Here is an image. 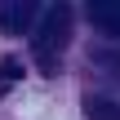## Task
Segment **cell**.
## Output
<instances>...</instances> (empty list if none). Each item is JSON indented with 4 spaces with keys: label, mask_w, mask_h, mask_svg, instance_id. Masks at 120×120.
Here are the masks:
<instances>
[{
    "label": "cell",
    "mask_w": 120,
    "mask_h": 120,
    "mask_svg": "<svg viewBox=\"0 0 120 120\" xmlns=\"http://www.w3.org/2000/svg\"><path fill=\"white\" fill-rule=\"evenodd\" d=\"M67 40H71V9H67V4H49V9L40 13L36 36H31V53H36V62H40V71H53V67H58Z\"/></svg>",
    "instance_id": "1"
},
{
    "label": "cell",
    "mask_w": 120,
    "mask_h": 120,
    "mask_svg": "<svg viewBox=\"0 0 120 120\" xmlns=\"http://www.w3.org/2000/svg\"><path fill=\"white\" fill-rule=\"evenodd\" d=\"M40 13H45V9H36L31 0H4V4H0V27H4V31H18V36H22V31H27L31 22L40 27Z\"/></svg>",
    "instance_id": "2"
},
{
    "label": "cell",
    "mask_w": 120,
    "mask_h": 120,
    "mask_svg": "<svg viewBox=\"0 0 120 120\" xmlns=\"http://www.w3.org/2000/svg\"><path fill=\"white\" fill-rule=\"evenodd\" d=\"M89 18H94V27H102L107 36H116V40H120V0H102V4H89Z\"/></svg>",
    "instance_id": "3"
},
{
    "label": "cell",
    "mask_w": 120,
    "mask_h": 120,
    "mask_svg": "<svg viewBox=\"0 0 120 120\" xmlns=\"http://www.w3.org/2000/svg\"><path fill=\"white\" fill-rule=\"evenodd\" d=\"M85 116L89 120H120V102H111V98H85Z\"/></svg>",
    "instance_id": "4"
},
{
    "label": "cell",
    "mask_w": 120,
    "mask_h": 120,
    "mask_svg": "<svg viewBox=\"0 0 120 120\" xmlns=\"http://www.w3.org/2000/svg\"><path fill=\"white\" fill-rule=\"evenodd\" d=\"M18 76H22V67H18L13 58H4V62H0V89H9V85H18Z\"/></svg>",
    "instance_id": "5"
}]
</instances>
